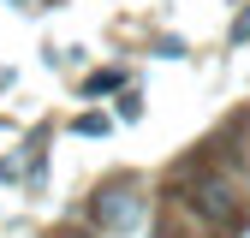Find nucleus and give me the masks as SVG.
I'll list each match as a JSON object with an SVG mask.
<instances>
[{
  "label": "nucleus",
  "mask_w": 250,
  "mask_h": 238,
  "mask_svg": "<svg viewBox=\"0 0 250 238\" xmlns=\"http://www.w3.org/2000/svg\"><path fill=\"white\" fill-rule=\"evenodd\" d=\"M113 83H119V72H96V78H89L83 89H89V96H102V89H113Z\"/></svg>",
  "instance_id": "obj_3"
},
{
  "label": "nucleus",
  "mask_w": 250,
  "mask_h": 238,
  "mask_svg": "<svg viewBox=\"0 0 250 238\" xmlns=\"http://www.w3.org/2000/svg\"><path fill=\"white\" fill-rule=\"evenodd\" d=\"M78 131H83V137H102V131H107V119H102V113H89V119H78Z\"/></svg>",
  "instance_id": "obj_4"
},
{
  "label": "nucleus",
  "mask_w": 250,
  "mask_h": 238,
  "mask_svg": "<svg viewBox=\"0 0 250 238\" xmlns=\"http://www.w3.org/2000/svg\"><path fill=\"white\" fill-rule=\"evenodd\" d=\"M191 208H197V220L221 226V232L244 226V197L232 191V178H197L191 185Z\"/></svg>",
  "instance_id": "obj_2"
},
{
  "label": "nucleus",
  "mask_w": 250,
  "mask_h": 238,
  "mask_svg": "<svg viewBox=\"0 0 250 238\" xmlns=\"http://www.w3.org/2000/svg\"><path fill=\"white\" fill-rule=\"evenodd\" d=\"M143 208H149V197H143L137 178H113V185H102V197H96V220H102V232L125 238L143 220Z\"/></svg>",
  "instance_id": "obj_1"
}]
</instances>
